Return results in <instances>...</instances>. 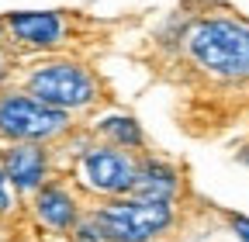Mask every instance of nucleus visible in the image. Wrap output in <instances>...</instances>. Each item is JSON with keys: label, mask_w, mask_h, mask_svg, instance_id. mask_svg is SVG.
<instances>
[{"label": "nucleus", "mask_w": 249, "mask_h": 242, "mask_svg": "<svg viewBox=\"0 0 249 242\" xmlns=\"http://www.w3.org/2000/svg\"><path fill=\"white\" fill-rule=\"evenodd\" d=\"M187 49L197 63L218 76H249V28L229 17L197 21L187 32Z\"/></svg>", "instance_id": "obj_1"}, {"label": "nucleus", "mask_w": 249, "mask_h": 242, "mask_svg": "<svg viewBox=\"0 0 249 242\" xmlns=\"http://www.w3.org/2000/svg\"><path fill=\"white\" fill-rule=\"evenodd\" d=\"M93 222L101 225L104 242H152L173 225L170 201H142V197H121L104 204Z\"/></svg>", "instance_id": "obj_2"}, {"label": "nucleus", "mask_w": 249, "mask_h": 242, "mask_svg": "<svg viewBox=\"0 0 249 242\" xmlns=\"http://www.w3.org/2000/svg\"><path fill=\"white\" fill-rule=\"evenodd\" d=\"M70 125L66 111H59L31 94H4L0 97V135L14 142H42L59 135Z\"/></svg>", "instance_id": "obj_3"}, {"label": "nucleus", "mask_w": 249, "mask_h": 242, "mask_svg": "<svg viewBox=\"0 0 249 242\" xmlns=\"http://www.w3.org/2000/svg\"><path fill=\"white\" fill-rule=\"evenodd\" d=\"M28 94L52 104V107H59V111H73V107L93 104L97 83H93V76L76 63H49V66L31 73Z\"/></svg>", "instance_id": "obj_4"}, {"label": "nucleus", "mask_w": 249, "mask_h": 242, "mask_svg": "<svg viewBox=\"0 0 249 242\" xmlns=\"http://www.w3.org/2000/svg\"><path fill=\"white\" fill-rule=\"evenodd\" d=\"M80 173H83V184L93 187L97 194L121 197V194H132L139 163L118 145H93L80 159Z\"/></svg>", "instance_id": "obj_5"}, {"label": "nucleus", "mask_w": 249, "mask_h": 242, "mask_svg": "<svg viewBox=\"0 0 249 242\" xmlns=\"http://www.w3.org/2000/svg\"><path fill=\"white\" fill-rule=\"evenodd\" d=\"M4 173L18 190H35L45 176V153L35 142H18L4 153Z\"/></svg>", "instance_id": "obj_6"}, {"label": "nucleus", "mask_w": 249, "mask_h": 242, "mask_svg": "<svg viewBox=\"0 0 249 242\" xmlns=\"http://www.w3.org/2000/svg\"><path fill=\"white\" fill-rule=\"evenodd\" d=\"M7 28L14 32L18 42H28V45H55L62 38V21H59V14H49V11L11 14Z\"/></svg>", "instance_id": "obj_7"}, {"label": "nucleus", "mask_w": 249, "mask_h": 242, "mask_svg": "<svg viewBox=\"0 0 249 242\" xmlns=\"http://www.w3.org/2000/svg\"><path fill=\"white\" fill-rule=\"evenodd\" d=\"M173 190H177V173H173V166H166V163H160V159L139 163V176H135L132 197H142V201H170Z\"/></svg>", "instance_id": "obj_8"}, {"label": "nucleus", "mask_w": 249, "mask_h": 242, "mask_svg": "<svg viewBox=\"0 0 249 242\" xmlns=\"http://www.w3.org/2000/svg\"><path fill=\"white\" fill-rule=\"evenodd\" d=\"M38 215L52 228H70L76 222V204L62 187H42L38 190Z\"/></svg>", "instance_id": "obj_9"}, {"label": "nucleus", "mask_w": 249, "mask_h": 242, "mask_svg": "<svg viewBox=\"0 0 249 242\" xmlns=\"http://www.w3.org/2000/svg\"><path fill=\"white\" fill-rule=\"evenodd\" d=\"M97 132H101L111 145H118V149H139V145H142V128H139V121H135V118H124V114L101 118Z\"/></svg>", "instance_id": "obj_10"}, {"label": "nucleus", "mask_w": 249, "mask_h": 242, "mask_svg": "<svg viewBox=\"0 0 249 242\" xmlns=\"http://www.w3.org/2000/svg\"><path fill=\"white\" fill-rule=\"evenodd\" d=\"M232 228H235V235H239V242H249V218H242V215H235V218H232Z\"/></svg>", "instance_id": "obj_11"}, {"label": "nucleus", "mask_w": 249, "mask_h": 242, "mask_svg": "<svg viewBox=\"0 0 249 242\" xmlns=\"http://www.w3.org/2000/svg\"><path fill=\"white\" fill-rule=\"evenodd\" d=\"M11 207V190H7V173L0 170V211Z\"/></svg>", "instance_id": "obj_12"}]
</instances>
